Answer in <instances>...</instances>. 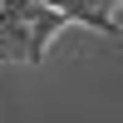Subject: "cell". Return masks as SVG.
Here are the masks:
<instances>
[{
    "label": "cell",
    "mask_w": 123,
    "mask_h": 123,
    "mask_svg": "<svg viewBox=\"0 0 123 123\" xmlns=\"http://www.w3.org/2000/svg\"><path fill=\"white\" fill-rule=\"evenodd\" d=\"M5 5L30 20V64H39L44 49H49V39L69 25V15H64V10H49V5H35V0H5Z\"/></svg>",
    "instance_id": "obj_1"
}]
</instances>
